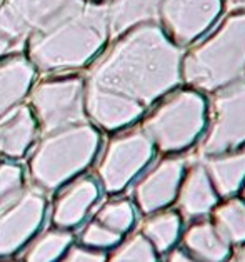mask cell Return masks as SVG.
<instances>
[{
    "label": "cell",
    "instance_id": "1",
    "mask_svg": "<svg viewBox=\"0 0 245 262\" xmlns=\"http://www.w3.org/2000/svg\"><path fill=\"white\" fill-rule=\"evenodd\" d=\"M184 50L159 24L139 25L95 57L83 82L149 111L182 85Z\"/></svg>",
    "mask_w": 245,
    "mask_h": 262
},
{
    "label": "cell",
    "instance_id": "2",
    "mask_svg": "<svg viewBox=\"0 0 245 262\" xmlns=\"http://www.w3.org/2000/svg\"><path fill=\"white\" fill-rule=\"evenodd\" d=\"M110 40L105 4L85 2L72 15L25 42L27 59L43 74H65L92 63Z\"/></svg>",
    "mask_w": 245,
    "mask_h": 262
},
{
    "label": "cell",
    "instance_id": "3",
    "mask_svg": "<svg viewBox=\"0 0 245 262\" xmlns=\"http://www.w3.org/2000/svg\"><path fill=\"white\" fill-rule=\"evenodd\" d=\"M245 77V7L225 15L184 50L182 85L204 95Z\"/></svg>",
    "mask_w": 245,
    "mask_h": 262
},
{
    "label": "cell",
    "instance_id": "4",
    "mask_svg": "<svg viewBox=\"0 0 245 262\" xmlns=\"http://www.w3.org/2000/svg\"><path fill=\"white\" fill-rule=\"evenodd\" d=\"M207 125V95L180 85L153 104L140 130L160 154L182 156L201 142Z\"/></svg>",
    "mask_w": 245,
    "mask_h": 262
},
{
    "label": "cell",
    "instance_id": "5",
    "mask_svg": "<svg viewBox=\"0 0 245 262\" xmlns=\"http://www.w3.org/2000/svg\"><path fill=\"white\" fill-rule=\"evenodd\" d=\"M100 136L87 122L45 137L30 162L32 177L42 187L54 189L85 169L95 157Z\"/></svg>",
    "mask_w": 245,
    "mask_h": 262
},
{
    "label": "cell",
    "instance_id": "6",
    "mask_svg": "<svg viewBox=\"0 0 245 262\" xmlns=\"http://www.w3.org/2000/svg\"><path fill=\"white\" fill-rule=\"evenodd\" d=\"M245 145V77L207 95V125L197 144L198 159Z\"/></svg>",
    "mask_w": 245,
    "mask_h": 262
},
{
    "label": "cell",
    "instance_id": "7",
    "mask_svg": "<svg viewBox=\"0 0 245 262\" xmlns=\"http://www.w3.org/2000/svg\"><path fill=\"white\" fill-rule=\"evenodd\" d=\"M29 100L45 134L85 122V82L80 77L43 79L32 85Z\"/></svg>",
    "mask_w": 245,
    "mask_h": 262
},
{
    "label": "cell",
    "instance_id": "8",
    "mask_svg": "<svg viewBox=\"0 0 245 262\" xmlns=\"http://www.w3.org/2000/svg\"><path fill=\"white\" fill-rule=\"evenodd\" d=\"M87 0H4L0 7V32L24 49L29 37L72 15Z\"/></svg>",
    "mask_w": 245,
    "mask_h": 262
},
{
    "label": "cell",
    "instance_id": "9",
    "mask_svg": "<svg viewBox=\"0 0 245 262\" xmlns=\"http://www.w3.org/2000/svg\"><path fill=\"white\" fill-rule=\"evenodd\" d=\"M155 156V147L140 129L117 136L99 164V177L108 192H119L137 177Z\"/></svg>",
    "mask_w": 245,
    "mask_h": 262
},
{
    "label": "cell",
    "instance_id": "10",
    "mask_svg": "<svg viewBox=\"0 0 245 262\" xmlns=\"http://www.w3.org/2000/svg\"><path fill=\"white\" fill-rule=\"evenodd\" d=\"M224 9L225 0H164L159 25L179 47L187 49L215 27Z\"/></svg>",
    "mask_w": 245,
    "mask_h": 262
},
{
    "label": "cell",
    "instance_id": "11",
    "mask_svg": "<svg viewBox=\"0 0 245 262\" xmlns=\"http://www.w3.org/2000/svg\"><path fill=\"white\" fill-rule=\"evenodd\" d=\"M45 199L37 190L22 192L0 209V255L17 251L40 226Z\"/></svg>",
    "mask_w": 245,
    "mask_h": 262
},
{
    "label": "cell",
    "instance_id": "12",
    "mask_svg": "<svg viewBox=\"0 0 245 262\" xmlns=\"http://www.w3.org/2000/svg\"><path fill=\"white\" fill-rule=\"evenodd\" d=\"M185 170L187 161L182 156H167L153 165L135 185V199L140 210L150 214L169 206L177 197Z\"/></svg>",
    "mask_w": 245,
    "mask_h": 262
},
{
    "label": "cell",
    "instance_id": "13",
    "mask_svg": "<svg viewBox=\"0 0 245 262\" xmlns=\"http://www.w3.org/2000/svg\"><path fill=\"white\" fill-rule=\"evenodd\" d=\"M145 108L119 95L85 85V114L105 130H119L145 116Z\"/></svg>",
    "mask_w": 245,
    "mask_h": 262
},
{
    "label": "cell",
    "instance_id": "14",
    "mask_svg": "<svg viewBox=\"0 0 245 262\" xmlns=\"http://www.w3.org/2000/svg\"><path fill=\"white\" fill-rule=\"evenodd\" d=\"M217 201L218 194L215 192L204 164L201 161L193 162L190 167H187L177 192L180 212L187 219H198L212 212Z\"/></svg>",
    "mask_w": 245,
    "mask_h": 262
},
{
    "label": "cell",
    "instance_id": "15",
    "mask_svg": "<svg viewBox=\"0 0 245 262\" xmlns=\"http://www.w3.org/2000/svg\"><path fill=\"white\" fill-rule=\"evenodd\" d=\"M35 80V69L24 54L0 60V119L24 100Z\"/></svg>",
    "mask_w": 245,
    "mask_h": 262
},
{
    "label": "cell",
    "instance_id": "16",
    "mask_svg": "<svg viewBox=\"0 0 245 262\" xmlns=\"http://www.w3.org/2000/svg\"><path fill=\"white\" fill-rule=\"evenodd\" d=\"M164 0H108L105 4L110 40L139 25L159 24Z\"/></svg>",
    "mask_w": 245,
    "mask_h": 262
},
{
    "label": "cell",
    "instance_id": "17",
    "mask_svg": "<svg viewBox=\"0 0 245 262\" xmlns=\"http://www.w3.org/2000/svg\"><path fill=\"white\" fill-rule=\"evenodd\" d=\"M37 124L29 105L18 104L0 119V152L9 157H20L35 137Z\"/></svg>",
    "mask_w": 245,
    "mask_h": 262
},
{
    "label": "cell",
    "instance_id": "18",
    "mask_svg": "<svg viewBox=\"0 0 245 262\" xmlns=\"http://www.w3.org/2000/svg\"><path fill=\"white\" fill-rule=\"evenodd\" d=\"M218 195L232 197L245 182V145L224 154L201 159Z\"/></svg>",
    "mask_w": 245,
    "mask_h": 262
},
{
    "label": "cell",
    "instance_id": "19",
    "mask_svg": "<svg viewBox=\"0 0 245 262\" xmlns=\"http://www.w3.org/2000/svg\"><path fill=\"white\" fill-rule=\"evenodd\" d=\"M99 197V187L92 179H80L60 195L55 206L54 222L60 227H72L85 217Z\"/></svg>",
    "mask_w": 245,
    "mask_h": 262
},
{
    "label": "cell",
    "instance_id": "20",
    "mask_svg": "<svg viewBox=\"0 0 245 262\" xmlns=\"http://www.w3.org/2000/svg\"><path fill=\"white\" fill-rule=\"evenodd\" d=\"M184 244L204 262H224L229 257V244L210 222H198L192 226L184 235Z\"/></svg>",
    "mask_w": 245,
    "mask_h": 262
},
{
    "label": "cell",
    "instance_id": "21",
    "mask_svg": "<svg viewBox=\"0 0 245 262\" xmlns=\"http://www.w3.org/2000/svg\"><path fill=\"white\" fill-rule=\"evenodd\" d=\"M214 227L227 244L245 242V201L227 199L214 212Z\"/></svg>",
    "mask_w": 245,
    "mask_h": 262
},
{
    "label": "cell",
    "instance_id": "22",
    "mask_svg": "<svg viewBox=\"0 0 245 262\" xmlns=\"http://www.w3.org/2000/svg\"><path fill=\"white\" fill-rule=\"evenodd\" d=\"M180 227L182 221L177 212H160L144 224V237L155 251L167 252L177 242Z\"/></svg>",
    "mask_w": 245,
    "mask_h": 262
},
{
    "label": "cell",
    "instance_id": "23",
    "mask_svg": "<svg viewBox=\"0 0 245 262\" xmlns=\"http://www.w3.org/2000/svg\"><path fill=\"white\" fill-rule=\"evenodd\" d=\"M135 210L128 201H114L104 206L99 212V222L110 231L122 234L132 227Z\"/></svg>",
    "mask_w": 245,
    "mask_h": 262
},
{
    "label": "cell",
    "instance_id": "24",
    "mask_svg": "<svg viewBox=\"0 0 245 262\" xmlns=\"http://www.w3.org/2000/svg\"><path fill=\"white\" fill-rule=\"evenodd\" d=\"M67 232H49L40 237L27 254V262H54L70 244Z\"/></svg>",
    "mask_w": 245,
    "mask_h": 262
},
{
    "label": "cell",
    "instance_id": "25",
    "mask_svg": "<svg viewBox=\"0 0 245 262\" xmlns=\"http://www.w3.org/2000/svg\"><path fill=\"white\" fill-rule=\"evenodd\" d=\"M110 262H157L155 249L144 235H133L112 255Z\"/></svg>",
    "mask_w": 245,
    "mask_h": 262
},
{
    "label": "cell",
    "instance_id": "26",
    "mask_svg": "<svg viewBox=\"0 0 245 262\" xmlns=\"http://www.w3.org/2000/svg\"><path fill=\"white\" fill-rule=\"evenodd\" d=\"M22 194V170L17 165H0V209Z\"/></svg>",
    "mask_w": 245,
    "mask_h": 262
},
{
    "label": "cell",
    "instance_id": "27",
    "mask_svg": "<svg viewBox=\"0 0 245 262\" xmlns=\"http://www.w3.org/2000/svg\"><path fill=\"white\" fill-rule=\"evenodd\" d=\"M120 239V234L110 231L102 224H90V226L83 231L82 241L87 246L94 247H110L114 244H117Z\"/></svg>",
    "mask_w": 245,
    "mask_h": 262
},
{
    "label": "cell",
    "instance_id": "28",
    "mask_svg": "<svg viewBox=\"0 0 245 262\" xmlns=\"http://www.w3.org/2000/svg\"><path fill=\"white\" fill-rule=\"evenodd\" d=\"M104 255L99 252H88L82 249H74L63 262H104Z\"/></svg>",
    "mask_w": 245,
    "mask_h": 262
},
{
    "label": "cell",
    "instance_id": "29",
    "mask_svg": "<svg viewBox=\"0 0 245 262\" xmlns=\"http://www.w3.org/2000/svg\"><path fill=\"white\" fill-rule=\"evenodd\" d=\"M22 47H18L17 43L10 39V37H7L4 34V32H0V60L4 59V57L7 55H12V54H18V50H20Z\"/></svg>",
    "mask_w": 245,
    "mask_h": 262
},
{
    "label": "cell",
    "instance_id": "30",
    "mask_svg": "<svg viewBox=\"0 0 245 262\" xmlns=\"http://www.w3.org/2000/svg\"><path fill=\"white\" fill-rule=\"evenodd\" d=\"M169 262H198L197 259H193L192 255L182 251H173L169 257Z\"/></svg>",
    "mask_w": 245,
    "mask_h": 262
},
{
    "label": "cell",
    "instance_id": "31",
    "mask_svg": "<svg viewBox=\"0 0 245 262\" xmlns=\"http://www.w3.org/2000/svg\"><path fill=\"white\" fill-rule=\"evenodd\" d=\"M229 262H245V247H242L240 251H238L234 257H230Z\"/></svg>",
    "mask_w": 245,
    "mask_h": 262
},
{
    "label": "cell",
    "instance_id": "32",
    "mask_svg": "<svg viewBox=\"0 0 245 262\" xmlns=\"http://www.w3.org/2000/svg\"><path fill=\"white\" fill-rule=\"evenodd\" d=\"M225 2H230V4L238 5V9H243L245 7V0H225Z\"/></svg>",
    "mask_w": 245,
    "mask_h": 262
},
{
    "label": "cell",
    "instance_id": "33",
    "mask_svg": "<svg viewBox=\"0 0 245 262\" xmlns=\"http://www.w3.org/2000/svg\"><path fill=\"white\" fill-rule=\"evenodd\" d=\"M87 2H95V4H107L108 0H87Z\"/></svg>",
    "mask_w": 245,
    "mask_h": 262
},
{
    "label": "cell",
    "instance_id": "34",
    "mask_svg": "<svg viewBox=\"0 0 245 262\" xmlns=\"http://www.w3.org/2000/svg\"><path fill=\"white\" fill-rule=\"evenodd\" d=\"M242 190H243V201H245V182H243V185H242Z\"/></svg>",
    "mask_w": 245,
    "mask_h": 262
},
{
    "label": "cell",
    "instance_id": "35",
    "mask_svg": "<svg viewBox=\"0 0 245 262\" xmlns=\"http://www.w3.org/2000/svg\"><path fill=\"white\" fill-rule=\"evenodd\" d=\"M2 4H4V0H0V7H2Z\"/></svg>",
    "mask_w": 245,
    "mask_h": 262
}]
</instances>
